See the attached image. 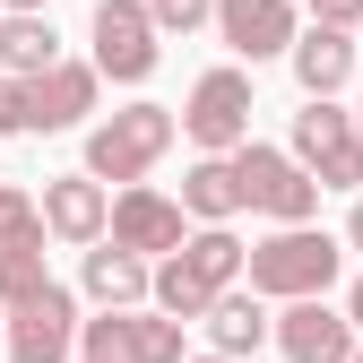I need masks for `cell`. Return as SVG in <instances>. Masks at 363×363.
I'll return each instance as SVG.
<instances>
[{
    "mask_svg": "<svg viewBox=\"0 0 363 363\" xmlns=\"http://www.w3.org/2000/svg\"><path fill=\"white\" fill-rule=\"evenodd\" d=\"M346 268V242L320 234V225H277L268 242H251V268L242 277L268 294V303H294V294H329Z\"/></svg>",
    "mask_w": 363,
    "mask_h": 363,
    "instance_id": "6da1fadb",
    "label": "cell"
},
{
    "mask_svg": "<svg viewBox=\"0 0 363 363\" xmlns=\"http://www.w3.org/2000/svg\"><path fill=\"white\" fill-rule=\"evenodd\" d=\"M234 173H242V199H251L268 225H311V216H320V173H311L303 156L242 139V147H234Z\"/></svg>",
    "mask_w": 363,
    "mask_h": 363,
    "instance_id": "7a4b0ae2",
    "label": "cell"
},
{
    "mask_svg": "<svg viewBox=\"0 0 363 363\" xmlns=\"http://www.w3.org/2000/svg\"><path fill=\"white\" fill-rule=\"evenodd\" d=\"M173 113L164 104H130V113H113V121H96V130H86V173H96V182H139L164 147H173Z\"/></svg>",
    "mask_w": 363,
    "mask_h": 363,
    "instance_id": "3957f363",
    "label": "cell"
},
{
    "mask_svg": "<svg viewBox=\"0 0 363 363\" xmlns=\"http://www.w3.org/2000/svg\"><path fill=\"white\" fill-rule=\"evenodd\" d=\"M294 156L320 173V191H363V121L337 96H311L294 113Z\"/></svg>",
    "mask_w": 363,
    "mask_h": 363,
    "instance_id": "277c9868",
    "label": "cell"
},
{
    "mask_svg": "<svg viewBox=\"0 0 363 363\" xmlns=\"http://www.w3.org/2000/svg\"><path fill=\"white\" fill-rule=\"evenodd\" d=\"M156 9L147 0H96V69L121 78V86H139L156 78Z\"/></svg>",
    "mask_w": 363,
    "mask_h": 363,
    "instance_id": "5b68a950",
    "label": "cell"
},
{
    "mask_svg": "<svg viewBox=\"0 0 363 363\" xmlns=\"http://www.w3.org/2000/svg\"><path fill=\"white\" fill-rule=\"evenodd\" d=\"M182 130H191L208 156H234L251 139V78L242 69H208L191 86V104H182Z\"/></svg>",
    "mask_w": 363,
    "mask_h": 363,
    "instance_id": "8992f818",
    "label": "cell"
},
{
    "mask_svg": "<svg viewBox=\"0 0 363 363\" xmlns=\"http://www.w3.org/2000/svg\"><path fill=\"white\" fill-rule=\"evenodd\" d=\"M78 354V303L69 286H43L26 303H9V363H69Z\"/></svg>",
    "mask_w": 363,
    "mask_h": 363,
    "instance_id": "52a82bcc",
    "label": "cell"
},
{
    "mask_svg": "<svg viewBox=\"0 0 363 363\" xmlns=\"http://www.w3.org/2000/svg\"><path fill=\"white\" fill-rule=\"evenodd\" d=\"M216 35H225V52L234 61H277V52H294V35H303V18H294V0H216Z\"/></svg>",
    "mask_w": 363,
    "mask_h": 363,
    "instance_id": "ba28073f",
    "label": "cell"
},
{
    "mask_svg": "<svg viewBox=\"0 0 363 363\" xmlns=\"http://www.w3.org/2000/svg\"><path fill=\"white\" fill-rule=\"evenodd\" d=\"M277 346H286V363H354V311H329L320 294H294L286 311H277Z\"/></svg>",
    "mask_w": 363,
    "mask_h": 363,
    "instance_id": "9c48e42d",
    "label": "cell"
},
{
    "mask_svg": "<svg viewBox=\"0 0 363 363\" xmlns=\"http://www.w3.org/2000/svg\"><path fill=\"white\" fill-rule=\"evenodd\" d=\"M182 199H164V191H147V182H121V199H113V242H130V251H147V259H164V251H182L191 234H182Z\"/></svg>",
    "mask_w": 363,
    "mask_h": 363,
    "instance_id": "30bf717a",
    "label": "cell"
},
{
    "mask_svg": "<svg viewBox=\"0 0 363 363\" xmlns=\"http://www.w3.org/2000/svg\"><path fill=\"white\" fill-rule=\"evenodd\" d=\"M43 225H52L61 242H104L113 234V199H104V182L96 173H61V182H43Z\"/></svg>",
    "mask_w": 363,
    "mask_h": 363,
    "instance_id": "8fae6325",
    "label": "cell"
},
{
    "mask_svg": "<svg viewBox=\"0 0 363 363\" xmlns=\"http://www.w3.org/2000/svg\"><path fill=\"white\" fill-rule=\"evenodd\" d=\"M294 78H303V96H337V86L354 78V61H363V43H354V26H320L311 18L303 35H294Z\"/></svg>",
    "mask_w": 363,
    "mask_h": 363,
    "instance_id": "7c38bea8",
    "label": "cell"
},
{
    "mask_svg": "<svg viewBox=\"0 0 363 363\" xmlns=\"http://www.w3.org/2000/svg\"><path fill=\"white\" fill-rule=\"evenodd\" d=\"M86 294L96 303H113V311H139V303H156V268H147V251H130V242H86Z\"/></svg>",
    "mask_w": 363,
    "mask_h": 363,
    "instance_id": "4fadbf2b",
    "label": "cell"
},
{
    "mask_svg": "<svg viewBox=\"0 0 363 363\" xmlns=\"http://www.w3.org/2000/svg\"><path fill=\"white\" fill-rule=\"evenodd\" d=\"M26 86H35V130H78L86 113H96L104 69H96V61H52V69L26 78Z\"/></svg>",
    "mask_w": 363,
    "mask_h": 363,
    "instance_id": "5bb4252c",
    "label": "cell"
},
{
    "mask_svg": "<svg viewBox=\"0 0 363 363\" xmlns=\"http://www.w3.org/2000/svg\"><path fill=\"white\" fill-rule=\"evenodd\" d=\"M259 337H277V320H268V294H259V286H251V294H242V286H225V294L208 303V346H216V354H251Z\"/></svg>",
    "mask_w": 363,
    "mask_h": 363,
    "instance_id": "9a60e30c",
    "label": "cell"
},
{
    "mask_svg": "<svg viewBox=\"0 0 363 363\" xmlns=\"http://www.w3.org/2000/svg\"><path fill=\"white\" fill-rule=\"evenodd\" d=\"M182 208H191L199 225H234L251 199H242V173H234V156H199L191 173H182Z\"/></svg>",
    "mask_w": 363,
    "mask_h": 363,
    "instance_id": "2e32d148",
    "label": "cell"
},
{
    "mask_svg": "<svg viewBox=\"0 0 363 363\" xmlns=\"http://www.w3.org/2000/svg\"><path fill=\"white\" fill-rule=\"evenodd\" d=\"M52 61H61V35H52L43 9H9V18H0V69H9V78H43Z\"/></svg>",
    "mask_w": 363,
    "mask_h": 363,
    "instance_id": "e0dca14e",
    "label": "cell"
},
{
    "mask_svg": "<svg viewBox=\"0 0 363 363\" xmlns=\"http://www.w3.org/2000/svg\"><path fill=\"white\" fill-rule=\"evenodd\" d=\"M182 268H191L199 286H216V294H225V286H242V268H251V251L234 242V225H199V234L182 242Z\"/></svg>",
    "mask_w": 363,
    "mask_h": 363,
    "instance_id": "ac0fdd59",
    "label": "cell"
},
{
    "mask_svg": "<svg viewBox=\"0 0 363 363\" xmlns=\"http://www.w3.org/2000/svg\"><path fill=\"white\" fill-rule=\"evenodd\" d=\"M78 363H139V311L104 303V320H78Z\"/></svg>",
    "mask_w": 363,
    "mask_h": 363,
    "instance_id": "d6986e66",
    "label": "cell"
},
{
    "mask_svg": "<svg viewBox=\"0 0 363 363\" xmlns=\"http://www.w3.org/2000/svg\"><path fill=\"white\" fill-rule=\"evenodd\" d=\"M208 303H216V286H199L191 268H182V251H164L156 259V311H173V320H208Z\"/></svg>",
    "mask_w": 363,
    "mask_h": 363,
    "instance_id": "ffe728a7",
    "label": "cell"
},
{
    "mask_svg": "<svg viewBox=\"0 0 363 363\" xmlns=\"http://www.w3.org/2000/svg\"><path fill=\"white\" fill-rule=\"evenodd\" d=\"M52 225H43V199H26V191H9L0 182V251H26V242H43Z\"/></svg>",
    "mask_w": 363,
    "mask_h": 363,
    "instance_id": "44dd1931",
    "label": "cell"
},
{
    "mask_svg": "<svg viewBox=\"0 0 363 363\" xmlns=\"http://www.w3.org/2000/svg\"><path fill=\"white\" fill-rule=\"evenodd\" d=\"M43 286H52V268H43V242L0 251V303H26V294H43Z\"/></svg>",
    "mask_w": 363,
    "mask_h": 363,
    "instance_id": "7402d4cb",
    "label": "cell"
},
{
    "mask_svg": "<svg viewBox=\"0 0 363 363\" xmlns=\"http://www.w3.org/2000/svg\"><path fill=\"white\" fill-rule=\"evenodd\" d=\"M182 329L191 320H173V311H139V363H191L182 354Z\"/></svg>",
    "mask_w": 363,
    "mask_h": 363,
    "instance_id": "603a6c76",
    "label": "cell"
},
{
    "mask_svg": "<svg viewBox=\"0 0 363 363\" xmlns=\"http://www.w3.org/2000/svg\"><path fill=\"white\" fill-rule=\"evenodd\" d=\"M9 130H35V86L0 69V139H9Z\"/></svg>",
    "mask_w": 363,
    "mask_h": 363,
    "instance_id": "cb8c5ba5",
    "label": "cell"
},
{
    "mask_svg": "<svg viewBox=\"0 0 363 363\" xmlns=\"http://www.w3.org/2000/svg\"><path fill=\"white\" fill-rule=\"evenodd\" d=\"M164 35H191V26H216V0H147Z\"/></svg>",
    "mask_w": 363,
    "mask_h": 363,
    "instance_id": "d4e9b609",
    "label": "cell"
},
{
    "mask_svg": "<svg viewBox=\"0 0 363 363\" xmlns=\"http://www.w3.org/2000/svg\"><path fill=\"white\" fill-rule=\"evenodd\" d=\"M311 18L320 26H363V0H311Z\"/></svg>",
    "mask_w": 363,
    "mask_h": 363,
    "instance_id": "484cf974",
    "label": "cell"
},
{
    "mask_svg": "<svg viewBox=\"0 0 363 363\" xmlns=\"http://www.w3.org/2000/svg\"><path fill=\"white\" fill-rule=\"evenodd\" d=\"M346 251H363V191H354V216H346Z\"/></svg>",
    "mask_w": 363,
    "mask_h": 363,
    "instance_id": "4316f807",
    "label": "cell"
},
{
    "mask_svg": "<svg viewBox=\"0 0 363 363\" xmlns=\"http://www.w3.org/2000/svg\"><path fill=\"white\" fill-rule=\"evenodd\" d=\"M346 311H354V329H363V277H354V294H346Z\"/></svg>",
    "mask_w": 363,
    "mask_h": 363,
    "instance_id": "83f0119b",
    "label": "cell"
},
{
    "mask_svg": "<svg viewBox=\"0 0 363 363\" xmlns=\"http://www.w3.org/2000/svg\"><path fill=\"white\" fill-rule=\"evenodd\" d=\"M191 363H242V354H216V346H208V354H191Z\"/></svg>",
    "mask_w": 363,
    "mask_h": 363,
    "instance_id": "f1b7e54d",
    "label": "cell"
},
{
    "mask_svg": "<svg viewBox=\"0 0 363 363\" xmlns=\"http://www.w3.org/2000/svg\"><path fill=\"white\" fill-rule=\"evenodd\" d=\"M0 354H9V303H0Z\"/></svg>",
    "mask_w": 363,
    "mask_h": 363,
    "instance_id": "f546056e",
    "label": "cell"
},
{
    "mask_svg": "<svg viewBox=\"0 0 363 363\" xmlns=\"http://www.w3.org/2000/svg\"><path fill=\"white\" fill-rule=\"evenodd\" d=\"M0 9H43V0H0Z\"/></svg>",
    "mask_w": 363,
    "mask_h": 363,
    "instance_id": "4dcf8cb0",
    "label": "cell"
},
{
    "mask_svg": "<svg viewBox=\"0 0 363 363\" xmlns=\"http://www.w3.org/2000/svg\"><path fill=\"white\" fill-rule=\"evenodd\" d=\"M354 121H363V104H354Z\"/></svg>",
    "mask_w": 363,
    "mask_h": 363,
    "instance_id": "1f68e13d",
    "label": "cell"
},
{
    "mask_svg": "<svg viewBox=\"0 0 363 363\" xmlns=\"http://www.w3.org/2000/svg\"><path fill=\"white\" fill-rule=\"evenodd\" d=\"M354 363H363V346H354Z\"/></svg>",
    "mask_w": 363,
    "mask_h": 363,
    "instance_id": "d6a6232c",
    "label": "cell"
},
{
    "mask_svg": "<svg viewBox=\"0 0 363 363\" xmlns=\"http://www.w3.org/2000/svg\"><path fill=\"white\" fill-rule=\"evenodd\" d=\"M0 18H9V9H0Z\"/></svg>",
    "mask_w": 363,
    "mask_h": 363,
    "instance_id": "836d02e7",
    "label": "cell"
}]
</instances>
